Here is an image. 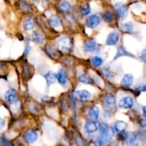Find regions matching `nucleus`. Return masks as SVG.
<instances>
[{
	"instance_id": "f257e3e1",
	"label": "nucleus",
	"mask_w": 146,
	"mask_h": 146,
	"mask_svg": "<svg viewBox=\"0 0 146 146\" xmlns=\"http://www.w3.org/2000/svg\"><path fill=\"white\" fill-rule=\"evenodd\" d=\"M100 133L97 138L96 144V146H105L113 138V132L108 124L101 123L99 125Z\"/></svg>"
},
{
	"instance_id": "f03ea898",
	"label": "nucleus",
	"mask_w": 146,
	"mask_h": 146,
	"mask_svg": "<svg viewBox=\"0 0 146 146\" xmlns=\"http://www.w3.org/2000/svg\"><path fill=\"white\" fill-rule=\"evenodd\" d=\"M57 44L61 51L67 52L69 51L72 48V43L71 39L68 36H62L60 37L57 40Z\"/></svg>"
},
{
	"instance_id": "7ed1b4c3",
	"label": "nucleus",
	"mask_w": 146,
	"mask_h": 146,
	"mask_svg": "<svg viewBox=\"0 0 146 146\" xmlns=\"http://www.w3.org/2000/svg\"><path fill=\"white\" fill-rule=\"evenodd\" d=\"M115 13L120 19H124L128 16V10L123 2H117L114 6Z\"/></svg>"
},
{
	"instance_id": "20e7f679",
	"label": "nucleus",
	"mask_w": 146,
	"mask_h": 146,
	"mask_svg": "<svg viewBox=\"0 0 146 146\" xmlns=\"http://www.w3.org/2000/svg\"><path fill=\"white\" fill-rule=\"evenodd\" d=\"M98 44L93 38L87 39L83 46V50L85 52H95L98 49Z\"/></svg>"
},
{
	"instance_id": "39448f33",
	"label": "nucleus",
	"mask_w": 146,
	"mask_h": 146,
	"mask_svg": "<svg viewBox=\"0 0 146 146\" xmlns=\"http://www.w3.org/2000/svg\"><path fill=\"white\" fill-rule=\"evenodd\" d=\"M101 17L98 14H92L89 16L86 19V25L89 28L94 29L98 27L101 24Z\"/></svg>"
},
{
	"instance_id": "423d86ee",
	"label": "nucleus",
	"mask_w": 146,
	"mask_h": 146,
	"mask_svg": "<svg viewBox=\"0 0 146 146\" xmlns=\"http://www.w3.org/2000/svg\"><path fill=\"white\" fill-rule=\"evenodd\" d=\"M134 105V100L131 96L123 97L120 100L118 106L122 109H130Z\"/></svg>"
},
{
	"instance_id": "0eeeda50",
	"label": "nucleus",
	"mask_w": 146,
	"mask_h": 146,
	"mask_svg": "<svg viewBox=\"0 0 146 146\" xmlns=\"http://www.w3.org/2000/svg\"><path fill=\"white\" fill-rule=\"evenodd\" d=\"M24 138L27 143L32 144L38 139V133L36 131L34 130L27 131L24 134Z\"/></svg>"
},
{
	"instance_id": "6e6552de",
	"label": "nucleus",
	"mask_w": 146,
	"mask_h": 146,
	"mask_svg": "<svg viewBox=\"0 0 146 146\" xmlns=\"http://www.w3.org/2000/svg\"><path fill=\"white\" fill-rule=\"evenodd\" d=\"M4 98L9 104H14L18 100V95H17V91L14 89L8 90L7 91H6L5 94H4Z\"/></svg>"
},
{
	"instance_id": "1a4fd4ad",
	"label": "nucleus",
	"mask_w": 146,
	"mask_h": 146,
	"mask_svg": "<svg viewBox=\"0 0 146 146\" xmlns=\"http://www.w3.org/2000/svg\"><path fill=\"white\" fill-rule=\"evenodd\" d=\"M120 39V34L117 31H113L108 34L106 44L108 46H115L118 43Z\"/></svg>"
},
{
	"instance_id": "9d476101",
	"label": "nucleus",
	"mask_w": 146,
	"mask_h": 146,
	"mask_svg": "<svg viewBox=\"0 0 146 146\" xmlns=\"http://www.w3.org/2000/svg\"><path fill=\"white\" fill-rule=\"evenodd\" d=\"M98 130V125L97 124L96 121H93L89 120L87 121L84 125V131L87 133H94L96 132Z\"/></svg>"
},
{
	"instance_id": "9b49d317",
	"label": "nucleus",
	"mask_w": 146,
	"mask_h": 146,
	"mask_svg": "<svg viewBox=\"0 0 146 146\" xmlns=\"http://www.w3.org/2000/svg\"><path fill=\"white\" fill-rule=\"evenodd\" d=\"M88 115L91 121H96L100 115V109L96 106H93L90 107L88 111Z\"/></svg>"
},
{
	"instance_id": "f8f14e48",
	"label": "nucleus",
	"mask_w": 146,
	"mask_h": 146,
	"mask_svg": "<svg viewBox=\"0 0 146 146\" xmlns=\"http://www.w3.org/2000/svg\"><path fill=\"white\" fill-rule=\"evenodd\" d=\"M44 38H44V34L38 31H34L30 36L31 41L34 43H36V44H43L44 41Z\"/></svg>"
},
{
	"instance_id": "ddd939ff",
	"label": "nucleus",
	"mask_w": 146,
	"mask_h": 146,
	"mask_svg": "<svg viewBox=\"0 0 146 146\" xmlns=\"http://www.w3.org/2000/svg\"><path fill=\"white\" fill-rule=\"evenodd\" d=\"M56 78L61 85H65L67 82V73L65 69L61 68L56 74Z\"/></svg>"
},
{
	"instance_id": "4468645a",
	"label": "nucleus",
	"mask_w": 146,
	"mask_h": 146,
	"mask_svg": "<svg viewBox=\"0 0 146 146\" xmlns=\"http://www.w3.org/2000/svg\"><path fill=\"white\" fill-rule=\"evenodd\" d=\"M133 83V76L131 74H125L121 80V85L123 87H131Z\"/></svg>"
},
{
	"instance_id": "2eb2a0df",
	"label": "nucleus",
	"mask_w": 146,
	"mask_h": 146,
	"mask_svg": "<svg viewBox=\"0 0 146 146\" xmlns=\"http://www.w3.org/2000/svg\"><path fill=\"white\" fill-rule=\"evenodd\" d=\"M45 51L46 53L48 54V56L51 57L53 58H57L59 57L60 54L58 51L55 49L54 47L52 46L51 45H46L45 46Z\"/></svg>"
},
{
	"instance_id": "dca6fc26",
	"label": "nucleus",
	"mask_w": 146,
	"mask_h": 146,
	"mask_svg": "<svg viewBox=\"0 0 146 146\" xmlns=\"http://www.w3.org/2000/svg\"><path fill=\"white\" fill-rule=\"evenodd\" d=\"M122 56H131V57H134V56L133 54H131V53L128 52L125 49L123 46H121L118 48V50H117V53L115 56V58H114V60H116L118 58H121Z\"/></svg>"
},
{
	"instance_id": "f3484780",
	"label": "nucleus",
	"mask_w": 146,
	"mask_h": 146,
	"mask_svg": "<svg viewBox=\"0 0 146 146\" xmlns=\"http://www.w3.org/2000/svg\"><path fill=\"white\" fill-rule=\"evenodd\" d=\"M76 97L81 100L89 99L91 96V94L87 90H82V91H77L75 93Z\"/></svg>"
},
{
	"instance_id": "a211bd4d",
	"label": "nucleus",
	"mask_w": 146,
	"mask_h": 146,
	"mask_svg": "<svg viewBox=\"0 0 146 146\" xmlns=\"http://www.w3.org/2000/svg\"><path fill=\"white\" fill-rule=\"evenodd\" d=\"M128 127V124L123 121H118L114 124V128L118 133L124 132Z\"/></svg>"
},
{
	"instance_id": "6ab92c4d",
	"label": "nucleus",
	"mask_w": 146,
	"mask_h": 146,
	"mask_svg": "<svg viewBox=\"0 0 146 146\" xmlns=\"http://www.w3.org/2000/svg\"><path fill=\"white\" fill-rule=\"evenodd\" d=\"M102 18L104 20V21L106 23H111L113 22L114 19H115V16H114L113 13L110 10H108V11H105V12L102 15Z\"/></svg>"
},
{
	"instance_id": "aec40b11",
	"label": "nucleus",
	"mask_w": 146,
	"mask_h": 146,
	"mask_svg": "<svg viewBox=\"0 0 146 146\" xmlns=\"http://www.w3.org/2000/svg\"><path fill=\"white\" fill-rule=\"evenodd\" d=\"M138 139V136L137 134L134 132H129L128 133V135H127V138L125 140V145L127 146L131 145V144L135 143L136 140Z\"/></svg>"
},
{
	"instance_id": "412c9836",
	"label": "nucleus",
	"mask_w": 146,
	"mask_h": 146,
	"mask_svg": "<svg viewBox=\"0 0 146 146\" xmlns=\"http://www.w3.org/2000/svg\"><path fill=\"white\" fill-rule=\"evenodd\" d=\"M34 27V21L33 19L28 17L24 21V29L26 31H31Z\"/></svg>"
},
{
	"instance_id": "4be33fe9",
	"label": "nucleus",
	"mask_w": 146,
	"mask_h": 146,
	"mask_svg": "<svg viewBox=\"0 0 146 146\" xmlns=\"http://www.w3.org/2000/svg\"><path fill=\"white\" fill-rule=\"evenodd\" d=\"M104 103L106 104L107 106H112L115 105L116 104V99H115V97L114 96L111 95V94H108V95L104 97Z\"/></svg>"
},
{
	"instance_id": "5701e85b",
	"label": "nucleus",
	"mask_w": 146,
	"mask_h": 146,
	"mask_svg": "<svg viewBox=\"0 0 146 146\" xmlns=\"http://www.w3.org/2000/svg\"><path fill=\"white\" fill-rule=\"evenodd\" d=\"M49 24L54 28H58L61 26V20L58 17L53 15L49 18Z\"/></svg>"
},
{
	"instance_id": "b1692460",
	"label": "nucleus",
	"mask_w": 146,
	"mask_h": 146,
	"mask_svg": "<svg viewBox=\"0 0 146 146\" xmlns=\"http://www.w3.org/2000/svg\"><path fill=\"white\" fill-rule=\"evenodd\" d=\"M44 77H45L47 85L48 86H50L52 84H54L56 81V74L51 72V71H48L47 74H46Z\"/></svg>"
},
{
	"instance_id": "393cba45",
	"label": "nucleus",
	"mask_w": 146,
	"mask_h": 146,
	"mask_svg": "<svg viewBox=\"0 0 146 146\" xmlns=\"http://www.w3.org/2000/svg\"><path fill=\"white\" fill-rule=\"evenodd\" d=\"M91 64H92L94 67H99L103 64L104 60H103V58H101V57L96 56H94L91 58Z\"/></svg>"
},
{
	"instance_id": "a878e982",
	"label": "nucleus",
	"mask_w": 146,
	"mask_h": 146,
	"mask_svg": "<svg viewBox=\"0 0 146 146\" xmlns=\"http://www.w3.org/2000/svg\"><path fill=\"white\" fill-rule=\"evenodd\" d=\"M59 8L60 9H61V11H62L63 12L67 13L71 10V5L68 1H61V4H60Z\"/></svg>"
},
{
	"instance_id": "bb28decb",
	"label": "nucleus",
	"mask_w": 146,
	"mask_h": 146,
	"mask_svg": "<svg viewBox=\"0 0 146 146\" xmlns=\"http://www.w3.org/2000/svg\"><path fill=\"white\" fill-rule=\"evenodd\" d=\"M121 29L123 32H131L133 29V24L131 22L123 24L121 26Z\"/></svg>"
},
{
	"instance_id": "cd10ccee",
	"label": "nucleus",
	"mask_w": 146,
	"mask_h": 146,
	"mask_svg": "<svg viewBox=\"0 0 146 146\" xmlns=\"http://www.w3.org/2000/svg\"><path fill=\"white\" fill-rule=\"evenodd\" d=\"M20 7H21V9L22 10L23 12L30 13L32 11V9H31V6L27 1H21V4H20Z\"/></svg>"
},
{
	"instance_id": "c85d7f7f",
	"label": "nucleus",
	"mask_w": 146,
	"mask_h": 146,
	"mask_svg": "<svg viewBox=\"0 0 146 146\" xmlns=\"http://www.w3.org/2000/svg\"><path fill=\"white\" fill-rule=\"evenodd\" d=\"M81 14H82L83 16H86L88 15L91 13V7H90L89 4H86L83 6L81 8V11H80Z\"/></svg>"
},
{
	"instance_id": "c756f323",
	"label": "nucleus",
	"mask_w": 146,
	"mask_h": 146,
	"mask_svg": "<svg viewBox=\"0 0 146 146\" xmlns=\"http://www.w3.org/2000/svg\"><path fill=\"white\" fill-rule=\"evenodd\" d=\"M78 81L81 83H84L86 84H91V80L90 77H88V76H86V74H82V75L80 76L79 78H78Z\"/></svg>"
},
{
	"instance_id": "7c9ffc66",
	"label": "nucleus",
	"mask_w": 146,
	"mask_h": 146,
	"mask_svg": "<svg viewBox=\"0 0 146 146\" xmlns=\"http://www.w3.org/2000/svg\"><path fill=\"white\" fill-rule=\"evenodd\" d=\"M0 145L1 146H14L12 143L7 141L6 138H4L3 136L0 135Z\"/></svg>"
},
{
	"instance_id": "2f4dec72",
	"label": "nucleus",
	"mask_w": 146,
	"mask_h": 146,
	"mask_svg": "<svg viewBox=\"0 0 146 146\" xmlns=\"http://www.w3.org/2000/svg\"><path fill=\"white\" fill-rule=\"evenodd\" d=\"M138 138L143 143H146V131H141L137 134Z\"/></svg>"
},
{
	"instance_id": "473e14b6",
	"label": "nucleus",
	"mask_w": 146,
	"mask_h": 146,
	"mask_svg": "<svg viewBox=\"0 0 146 146\" xmlns=\"http://www.w3.org/2000/svg\"><path fill=\"white\" fill-rule=\"evenodd\" d=\"M104 74H105V76L107 77V78H111V77H112V76H113L112 72H111V69H110V68L108 66L104 67Z\"/></svg>"
},
{
	"instance_id": "72a5a7b5",
	"label": "nucleus",
	"mask_w": 146,
	"mask_h": 146,
	"mask_svg": "<svg viewBox=\"0 0 146 146\" xmlns=\"http://www.w3.org/2000/svg\"><path fill=\"white\" fill-rule=\"evenodd\" d=\"M127 135H128V133H126L125 131L119 133V134H118V139L121 140V141H125L127 138Z\"/></svg>"
},
{
	"instance_id": "f704fd0d",
	"label": "nucleus",
	"mask_w": 146,
	"mask_h": 146,
	"mask_svg": "<svg viewBox=\"0 0 146 146\" xmlns=\"http://www.w3.org/2000/svg\"><path fill=\"white\" fill-rule=\"evenodd\" d=\"M70 100H71V106H72V110H74V111L75 112V111H76L75 98H74V94H72V93H71V94H70Z\"/></svg>"
},
{
	"instance_id": "c9c22d12",
	"label": "nucleus",
	"mask_w": 146,
	"mask_h": 146,
	"mask_svg": "<svg viewBox=\"0 0 146 146\" xmlns=\"http://www.w3.org/2000/svg\"><path fill=\"white\" fill-rule=\"evenodd\" d=\"M140 58L146 64V48L143 50L139 55Z\"/></svg>"
},
{
	"instance_id": "e433bc0d",
	"label": "nucleus",
	"mask_w": 146,
	"mask_h": 146,
	"mask_svg": "<svg viewBox=\"0 0 146 146\" xmlns=\"http://www.w3.org/2000/svg\"><path fill=\"white\" fill-rule=\"evenodd\" d=\"M136 91H139V92H146V84L145 85L141 86L138 88H137Z\"/></svg>"
},
{
	"instance_id": "4c0bfd02",
	"label": "nucleus",
	"mask_w": 146,
	"mask_h": 146,
	"mask_svg": "<svg viewBox=\"0 0 146 146\" xmlns=\"http://www.w3.org/2000/svg\"><path fill=\"white\" fill-rule=\"evenodd\" d=\"M76 145H77V146H85V145H84V141H83V140L81 139L80 138H77Z\"/></svg>"
},
{
	"instance_id": "58836bf2",
	"label": "nucleus",
	"mask_w": 146,
	"mask_h": 146,
	"mask_svg": "<svg viewBox=\"0 0 146 146\" xmlns=\"http://www.w3.org/2000/svg\"><path fill=\"white\" fill-rule=\"evenodd\" d=\"M5 126V121L3 118H0V130L3 129Z\"/></svg>"
},
{
	"instance_id": "ea45409f",
	"label": "nucleus",
	"mask_w": 146,
	"mask_h": 146,
	"mask_svg": "<svg viewBox=\"0 0 146 146\" xmlns=\"http://www.w3.org/2000/svg\"><path fill=\"white\" fill-rule=\"evenodd\" d=\"M104 116H105V118H110V117H111V113H110L109 110L106 109L105 111H104Z\"/></svg>"
},
{
	"instance_id": "a19ab883",
	"label": "nucleus",
	"mask_w": 146,
	"mask_h": 146,
	"mask_svg": "<svg viewBox=\"0 0 146 146\" xmlns=\"http://www.w3.org/2000/svg\"><path fill=\"white\" fill-rule=\"evenodd\" d=\"M140 125H141V128L146 129V119L145 120H142V121L140 122Z\"/></svg>"
},
{
	"instance_id": "79ce46f5",
	"label": "nucleus",
	"mask_w": 146,
	"mask_h": 146,
	"mask_svg": "<svg viewBox=\"0 0 146 146\" xmlns=\"http://www.w3.org/2000/svg\"><path fill=\"white\" fill-rule=\"evenodd\" d=\"M29 51H30V46L29 44H27V46H26V48H25V50H24V55H28V54L29 53Z\"/></svg>"
},
{
	"instance_id": "37998d69",
	"label": "nucleus",
	"mask_w": 146,
	"mask_h": 146,
	"mask_svg": "<svg viewBox=\"0 0 146 146\" xmlns=\"http://www.w3.org/2000/svg\"><path fill=\"white\" fill-rule=\"evenodd\" d=\"M143 116L146 118V106H144L143 108Z\"/></svg>"
},
{
	"instance_id": "c03bdc74",
	"label": "nucleus",
	"mask_w": 146,
	"mask_h": 146,
	"mask_svg": "<svg viewBox=\"0 0 146 146\" xmlns=\"http://www.w3.org/2000/svg\"><path fill=\"white\" fill-rule=\"evenodd\" d=\"M128 146H138V144L137 143H134L131 144V145H128Z\"/></svg>"
}]
</instances>
